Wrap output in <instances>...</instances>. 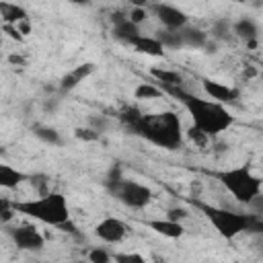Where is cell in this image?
<instances>
[{
	"mask_svg": "<svg viewBox=\"0 0 263 263\" xmlns=\"http://www.w3.org/2000/svg\"><path fill=\"white\" fill-rule=\"evenodd\" d=\"M150 8L156 14V18L164 25V29H168V31H179L187 25V14L181 8L173 6V4L160 2V4H152Z\"/></svg>",
	"mask_w": 263,
	"mask_h": 263,
	"instance_id": "cell-9",
	"label": "cell"
},
{
	"mask_svg": "<svg viewBox=\"0 0 263 263\" xmlns=\"http://www.w3.org/2000/svg\"><path fill=\"white\" fill-rule=\"evenodd\" d=\"M201 84H203V90L210 97V101H216L220 105L234 103L238 99V88H234V86H228V84H222L216 80H208V78Z\"/></svg>",
	"mask_w": 263,
	"mask_h": 263,
	"instance_id": "cell-11",
	"label": "cell"
},
{
	"mask_svg": "<svg viewBox=\"0 0 263 263\" xmlns=\"http://www.w3.org/2000/svg\"><path fill=\"white\" fill-rule=\"evenodd\" d=\"M0 43H2V25H0Z\"/></svg>",
	"mask_w": 263,
	"mask_h": 263,
	"instance_id": "cell-30",
	"label": "cell"
},
{
	"mask_svg": "<svg viewBox=\"0 0 263 263\" xmlns=\"http://www.w3.org/2000/svg\"><path fill=\"white\" fill-rule=\"evenodd\" d=\"M230 33V23L228 21H218L214 23V35L216 37H228Z\"/></svg>",
	"mask_w": 263,
	"mask_h": 263,
	"instance_id": "cell-26",
	"label": "cell"
},
{
	"mask_svg": "<svg viewBox=\"0 0 263 263\" xmlns=\"http://www.w3.org/2000/svg\"><path fill=\"white\" fill-rule=\"evenodd\" d=\"M164 95L175 97L187 109L191 123H193L191 127L195 132L203 134L205 138H216L234 123V115L226 109V105H220L210 99H201V97L189 92L187 88H171Z\"/></svg>",
	"mask_w": 263,
	"mask_h": 263,
	"instance_id": "cell-2",
	"label": "cell"
},
{
	"mask_svg": "<svg viewBox=\"0 0 263 263\" xmlns=\"http://www.w3.org/2000/svg\"><path fill=\"white\" fill-rule=\"evenodd\" d=\"M107 189L111 191V195L117 201H121L125 208H132V210H144L152 201L150 187H146L138 181H132V179L121 177L113 183H107Z\"/></svg>",
	"mask_w": 263,
	"mask_h": 263,
	"instance_id": "cell-6",
	"label": "cell"
},
{
	"mask_svg": "<svg viewBox=\"0 0 263 263\" xmlns=\"http://www.w3.org/2000/svg\"><path fill=\"white\" fill-rule=\"evenodd\" d=\"M216 179L222 183V187L238 201V203H253L261 197V179L251 171L249 164H240L234 168L218 171Z\"/></svg>",
	"mask_w": 263,
	"mask_h": 263,
	"instance_id": "cell-4",
	"label": "cell"
},
{
	"mask_svg": "<svg viewBox=\"0 0 263 263\" xmlns=\"http://www.w3.org/2000/svg\"><path fill=\"white\" fill-rule=\"evenodd\" d=\"M8 236L12 238V242L16 245V249L21 251H31L37 253L45 247V238L43 234L33 226V224H21V226H12L6 230Z\"/></svg>",
	"mask_w": 263,
	"mask_h": 263,
	"instance_id": "cell-7",
	"label": "cell"
},
{
	"mask_svg": "<svg viewBox=\"0 0 263 263\" xmlns=\"http://www.w3.org/2000/svg\"><path fill=\"white\" fill-rule=\"evenodd\" d=\"M127 18H129V21L134 23V25H140V23H142V21L146 18V10L138 6V8H134V10L129 12V16H127Z\"/></svg>",
	"mask_w": 263,
	"mask_h": 263,
	"instance_id": "cell-28",
	"label": "cell"
},
{
	"mask_svg": "<svg viewBox=\"0 0 263 263\" xmlns=\"http://www.w3.org/2000/svg\"><path fill=\"white\" fill-rule=\"evenodd\" d=\"M150 74H152V78L156 80L154 84L162 90V95H164L166 90H171V88H185V78H183L179 72H175V70L152 68Z\"/></svg>",
	"mask_w": 263,
	"mask_h": 263,
	"instance_id": "cell-12",
	"label": "cell"
},
{
	"mask_svg": "<svg viewBox=\"0 0 263 263\" xmlns=\"http://www.w3.org/2000/svg\"><path fill=\"white\" fill-rule=\"evenodd\" d=\"M111 259L115 263H146V259L140 253H115Z\"/></svg>",
	"mask_w": 263,
	"mask_h": 263,
	"instance_id": "cell-24",
	"label": "cell"
},
{
	"mask_svg": "<svg viewBox=\"0 0 263 263\" xmlns=\"http://www.w3.org/2000/svg\"><path fill=\"white\" fill-rule=\"evenodd\" d=\"M92 70H95V66H92L90 62H86V64H80V66H76L74 70L66 72L64 78L60 80V90H62V92H68V90L76 88L84 78H88V76L92 74Z\"/></svg>",
	"mask_w": 263,
	"mask_h": 263,
	"instance_id": "cell-14",
	"label": "cell"
},
{
	"mask_svg": "<svg viewBox=\"0 0 263 263\" xmlns=\"http://www.w3.org/2000/svg\"><path fill=\"white\" fill-rule=\"evenodd\" d=\"M74 263H84V261H74Z\"/></svg>",
	"mask_w": 263,
	"mask_h": 263,
	"instance_id": "cell-31",
	"label": "cell"
},
{
	"mask_svg": "<svg viewBox=\"0 0 263 263\" xmlns=\"http://www.w3.org/2000/svg\"><path fill=\"white\" fill-rule=\"evenodd\" d=\"M119 117L136 136L158 148L177 150L183 146V125L175 111L140 113L138 109L127 107Z\"/></svg>",
	"mask_w": 263,
	"mask_h": 263,
	"instance_id": "cell-1",
	"label": "cell"
},
{
	"mask_svg": "<svg viewBox=\"0 0 263 263\" xmlns=\"http://www.w3.org/2000/svg\"><path fill=\"white\" fill-rule=\"evenodd\" d=\"M136 99H158V97H162V90L154 84V82H142L138 88H136Z\"/></svg>",
	"mask_w": 263,
	"mask_h": 263,
	"instance_id": "cell-22",
	"label": "cell"
},
{
	"mask_svg": "<svg viewBox=\"0 0 263 263\" xmlns=\"http://www.w3.org/2000/svg\"><path fill=\"white\" fill-rule=\"evenodd\" d=\"M111 21H113V29H111V33H113V37H115L117 41L129 45V43L140 35V27L134 25L123 12H115V14L111 16Z\"/></svg>",
	"mask_w": 263,
	"mask_h": 263,
	"instance_id": "cell-10",
	"label": "cell"
},
{
	"mask_svg": "<svg viewBox=\"0 0 263 263\" xmlns=\"http://www.w3.org/2000/svg\"><path fill=\"white\" fill-rule=\"evenodd\" d=\"M230 29H232V33H234L238 39L247 41L249 45H257V39H259V27H257V23H255L253 18L242 16V18L234 21V23L230 25Z\"/></svg>",
	"mask_w": 263,
	"mask_h": 263,
	"instance_id": "cell-13",
	"label": "cell"
},
{
	"mask_svg": "<svg viewBox=\"0 0 263 263\" xmlns=\"http://www.w3.org/2000/svg\"><path fill=\"white\" fill-rule=\"evenodd\" d=\"M33 134H35L39 140L47 142V144H60V142H62V138H60L58 129L47 127V125H35V127H33Z\"/></svg>",
	"mask_w": 263,
	"mask_h": 263,
	"instance_id": "cell-21",
	"label": "cell"
},
{
	"mask_svg": "<svg viewBox=\"0 0 263 263\" xmlns=\"http://www.w3.org/2000/svg\"><path fill=\"white\" fill-rule=\"evenodd\" d=\"M185 216H187V212H185V210H179V208H173V210H168V214H166V218L173 220V222H179V220L185 218Z\"/></svg>",
	"mask_w": 263,
	"mask_h": 263,
	"instance_id": "cell-29",
	"label": "cell"
},
{
	"mask_svg": "<svg viewBox=\"0 0 263 263\" xmlns=\"http://www.w3.org/2000/svg\"><path fill=\"white\" fill-rule=\"evenodd\" d=\"M0 18L4 25H10V27H16L18 23H25L29 16H27V10L14 2H0Z\"/></svg>",
	"mask_w": 263,
	"mask_h": 263,
	"instance_id": "cell-17",
	"label": "cell"
},
{
	"mask_svg": "<svg viewBox=\"0 0 263 263\" xmlns=\"http://www.w3.org/2000/svg\"><path fill=\"white\" fill-rule=\"evenodd\" d=\"M154 37L160 41V45H162L164 49H179V47H183L179 31H168V29H164V31H158Z\"/></svg>",
	"mask_w": 263,
	"mask_h": 263,
	"instance_id": "cell-20",
	"label": "cell"
},
{
	"mask_svg": "<svg viewBox=\"0 0 263 263\" xmlns=\"http://www.w3.org/2000/svg\"><path fill=\"white\" fill-rule=\"evenodd\" d=\"M12 208H14V214L29 216L49 226L64 228L66 224H70V205L60 191H47L33 199L12 201Z\"/></svg>",
	"mask_w": 263,
	"mask_h": 263,
	"instance_id": "cell-3",
	"label": "cell"
},
{
	"mask_svg": "<svg viewBox=\"0 0 263 263\" xmlns=\"http://www.w3.org/2000/svg\"><path fill=\"white\" fill-rule=\"evenodd\" d=\"M129 45H132L136 51L146 53V55H152V58L164 55V47L160 45V41H158L156 37H148V35H142V33H140Z\"/></svg>",
	"mask_w": 263,
	"mask_h": 263,
	"instance_id": "cell-16",
	"label": "cell"
},
{
	"mask_svg": "<svg viewBox=\"0 0 263 263\" xmlns=\"http://www.w3.org/2000/svg\"><path fill=\"white\" fill-rule=\"evenodd\" d=\"M95 234L109 245H117L127 236V224L115 216H107L103 218L97 226H95Z\"/></svg>",
	"mask_w": 263,
	"mask_h": 263,
	"instance_id": "cell-8",
	"label": "cell"
},
{
	"mask_svg": "<svg viewBox=\"0 0 263 263\" xmlns=\"http://www.w3.org/2000/svg\"><path fill=\"white\" fill-rule=\"evenodd\" d=\"M25 179H27L25 173L16 171V168L10 166V164L0 162V187H2V189H14V187H18Z\"/></svg>",
	"mask_w": 263,
	"mask_h": 263,
	"instance_id": "cell-19",
	"label": "cell"
},
{
	"mask_svg": "<svg viewBox=\"0 0 263 263\" xmlns=\"http://www.w3.org/2000/svg\"><path fill=\"white\" fill-rule=\"evenodd\" d=\"M74 134H76V138H78V140H88V142H92V140H97V138H99V132H95V129H86V127H84V129H82V127H78Z\"/></svg>",
	"mask_w": 263,
	"mask_h": 263,
	"instance_id": "cell-27",
	"label": "cell"
},
{
	"mask_svg": "<svg viewBox=\"0 0 263 263\" xmlns=\"http://www.w3.org/2000/svg\"><path fill=\"white\" fill-rule=\"evenodd\" d=\"M148 228H152L156 234L164 236V238H181L185 228L181 222H173L168 218H162V220H148Z\"/></svg>",
	"mask_w": 263,
	"mask_h": 263,
	"instance_id": "cell-15",
	"label": "cell"
},
{
	"mask_svg": "<svg viewBox=\"0 0 263 263\" xmlns=\"http://www.w3.org/2000/svg\"><path fill=\"white\" fill-rule=\"evenodd\" d=\"M12 218H14L12 199H8V197H0V226H6Z\"/></svg>",
	"mask_w": 263,
	"mask_h": 263,
	"instance_id": "cell-23",
	"label": "cell"
},
{
	"mask_svg": "<svg viewBox=\"0 0 263 263\" xmlns=\"http://www.w3.org/2000/svg\"><path fill=\"white\" fill-rule=\"evenodd\" d=\"M179 35H181V43H183V47L187 45V47H195V49H199V47H205V43H208V35H205L201 29H197V27H189V25H185L183 29H179Z\"/></svg>",
	"mask_w": 263,
	"mask_h": 263,
	"instance_id": "cell-18",
	"label": "cell"
},
{
	"mask_svg": "<svg viewBox=\"0 0 263 263\" xmlns=\"http://www.w3.org/2000/svg\"><path fill=\"white\" fill-rule=\"evenodd\" d=\"M195 205L201 210V214L208 218V222L216 228V232L222 238L232 240L238 234L249 232L251 214H242V212H234V210H226V208H218V205H210L201 201H195Z\"/></svg>",
	"mask_w": 263,
	"mask_h": 263,
	"instance_id": "cell-5",
	"label": "cell"
},
{
	"mask_svg": "<svg viewBox=\"0 0 263 263\" xmlns=\"http://www.w3.org/2000/svg\"><path fill=\"white\" fill-rule=\"evenodd\" d=\"M88 263H111V255L105 249H90L88 251Z\"/></svg>",
	"mask_w": 263,
	"mask_h": 263,
	"instance_id": "cell-25",
	"label": "cell"
}]
</instances>
